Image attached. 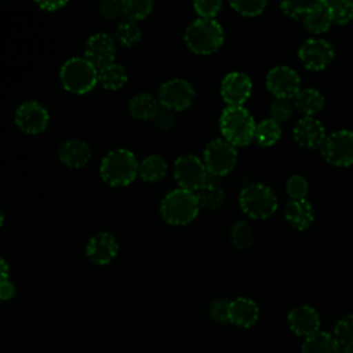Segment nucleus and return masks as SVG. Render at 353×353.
<instances>
[{"label":"nucleus","mask_w":353,"mask_h":353,"mask_svg":"<svg viewBox=\"0 0 353 353\" xmlns=\"http://www.w3.org/2000/svg\"><path fill=\"white\" fill-rule=\"evenodd\" d=\"M138 160L135 154L124 148L110 150L101 161L99 174L103 182L121 188L130 185L138 176Z\"/></svg>","instance_id":"nucleus-1"},{"label":"nucleus","mask_w":353,"mask_h":353,"mask_svg":"<svg viewBox=\"0 0 353 353\" xmlns=\"http://www.w3.org/2000/svg\"><path fill=\"white\" fill-rule=\"evenodd\" d=\"M188 48L199 55H210L219 50L225 40V32L215 19L199 18L188 25L183 33Z\"/></svg>","instance_id":"nucleus-2"},{"label":"nucleus","mask_w":353,"mask_h":353,"mask_svg":"<svg viewBox=\"0 0 353 353\" xmlns=\"http://www.w3.org/2000/svg\"><path fill=\"white\" fill-rule=\"evenodd\" d=\"M255 120L243 106H226L219 117L223 139L233 146H247L254 141Z\"/></svg>","instance_id":"nucleus-3"},{"label":"nucleus","mask_w":353,"mask_h":353,"mask_svg":"<svg viewBox=\"0 0 353 353\" xmlns=\"http://www.w3.org/2000/svg\"><path fill=\"white\" fill-rule=\"evenodd\" d=\"M200 205L194 192L178 188L168 192L160 204L163 219L174 226L190 223L199 214Z\"/></svg>","instance_id":"nucleus-4"},{"label":"nucleus","mask_w":353,"mask_h":353,"mask_svg":"<svg viewBox=\"0 0 353 353\" xmlns=\"http://www.w3.org/2000/svg\"><path fill=\"white\" fill-rule=\"evenodd\" d=\"M59 79L66 91L87 94L98 83V69L84 57H73L61 66Z\"/></svg>","instance_id":"nucleus-5"},{"label":"nucleus","mask_w":353,"mask_h":353,"mask_svg":"<svg viewBox=\"0 0 353 353\" xmlns=\"http://www.w3.org/2000/svg\"><path fill=\"white\" fill-rule=\"evenodd\" d=\"M241 211L252 219H266L277 210V197L263 183H250L239 194Z\"/></svg>","instance_id":"nucleus-6"},{"label":"nucleus","mask_w":353,"mask_h":353,"mask_svg":"<svg viewBox=\"0 0 353 353\" xmlns=\"http://www.w3.org/2000/svg\"><path fill=\"white\" fill-rule=\"evenodd\" d=\"M237 150L223 138L210 141L203 152V163L212 176H223L229 174L237 164Z\"/></svg>","instance_id":"nucleus-7"},{"label":"nucleus","mask_w":353,"mask_h":353,"mask_svg":"<svg viewBox=\"0 0 353 353\" xmlns=\"http://www.w3.org/2000/svg\"><path fill=\"white\" fill-rule=\"evenodd\" d=\"M327 163L336 167L353 164V131L339 130L327 135L320 148Z\"/></svg>","instance_id":"nucleus-8"},{"label":"nucleus","mask_w":353,"mask_h":353,"mask_svg":"<svg viewBox=\"0 0 353 353\" xmlns=\"http://www.w3.org/2000/svg\"><path fill=\"white\" fill-rule=\"evenodd\" d=\"M208 171L197 156L183 154L175 160L174 176L179 188L196 192L208 179Z\"/></svg>","instance_id":"nucleus-9"},{"label":"nucleus","mask_w":353,"mask_h":353,"mask_svg":"<svg viewBox=\"0 0 353 353\" xmlns=\"http://www.w3.org/2000/svg\"><path fill=\"white\" fill-rule=\"evenodd\" d=\"M159 103L174 110L188 109L194 99V88L188 80L171 79L164 81L157 91Z\"/></svg>","instance_id":"nucleus-10"},{"label":"nucleus","mask_w":353,"mask_h":353,"mask_svg":"<svg viewBox=\"0 0 353 353\" xmlns=\"http://www.w3.org/2000/svg\"><path fill=\"white\" fill-rule=\"evenodd\" d=\"M301 63L309 70H324L335 57L334 47L324 39H307L298 50Z\"/></svg>","instance_id":"nucleus-11"},{"label":"nucleus","mask_w":353,"mask_h":353,"mask_svg":"<svg viewBox=\"0 0 353 353\" xmlns=\"http://www.w3.org/2000/svg\"><path fill=\"white\" fill-rule=\"evenodd\" d=\"M17 127L29 135L43 132L50 121L47 109L37 101H28L18 106L14 114Z\"/></svg>","instance_id":"nucleus-12"},{"label":"nucleus","mask_w":353,"mask_h":353,"mask_svg":"<svg viewBox=\"0 0 353 353\" xmlns=\"http://www.w3.org/2000/svg\"><path fill=\"white\" fill-rule=\"evenodd\" d=\"M266 87L276 98H294L301 90V77L290 66H274L266 74Z\"/></svg>","instance_id":"nucleus-13"},{"label":"nucleus","mask_w":353,"mask_h":353,"mask_svg":"<svg viewBox=\"0 0 353 353\" xmlns=\"http://www.w3.org/2000/svg\"><path fill=\"white\" fill-rule=\"evenodd\" d=\"M251 92L252 81L243 72H230L221 83V97L228 106H243Z\"/></svg>","instance_id":"nucleus-14"},{"label":"nucleus","mask_w":353,"mask_h":353,"mask_svg":"<svg viewBox=\"0 0 353 353\" xmlns=\"http://www.w3.org/2000/svg\"><path fill=\"white\" fill-rule=\"evenodd\" d=\"M84 58L90 61L97 69H101L116 58L114 39L106 33H95L88 37L84 50Z\"/></svg>","instance_id":"nucleus-15"},{"label":"nucleus","mask_w":353,"mask_h":353,"mask_svg":"<svg viewBox=\"0 0 353 353\" xmlns=\"http://www.w3.org/2000/svg\"><path fill=\"white\" fill-rule=\"evenodd\" d=\"M325 138L327 134L323 123L313 116H303L294 127V139L303 149H319L324 143Z\"/></svg>","instance_id":"nucleus-16"},{"label":"nucleus","mask_w":353,"mask_h":353,"mask_svg":"<svg viewBox=\"0 0 353 353\" xmlns=\"http://www.w3.org/2000/svg\"><path fill=\"white\" fill-rule=\"evenodd\" d=\"M287 323L290 330L298 335V336H310L320 331V314L319 312L309 305H301L294 307L288 316H287Z\"/></svg>","instance_id":"nucleus-17"},{"label":"nucleus","mask_w":353,"mask_h":353,"mask_svg":"<svg viewBox=\"0 0 353 353\" xmlns=\"http://www.w3.org/2000/svg\"><path fill=\"white\" fill-rule=\"evenodd\" d=\"M87 256L97 265H108L119 252V243L116 237L108 232H99L94 234L85 248Z\"/></svg>","instance_id":"nucleus-18"},{"label":"nucleus","mask_w":353,"mask_h":353,"mask_svg":"<svg viewBox=\"0 0 353 353\" xmlns=\"http://www.w3.org/2000/svg\"><path fill=\"white\" fill-rule=\"evenodd\" d=\"M58 159L69 168H81L90 161L91 149L81 139H69L59 146Z\"/></svg>","instance_id":"nucleus-19"},{"label":"nucleus","mask_w":353,"mask_h":353,"mask_svg":"<svg viewBox=\"0 0 353 353\" xmlns=\"http://www.w3.org/2000/svg\"><path fill=\"white\" fill-rule=\"evenodd\" d=\"M284 218L295 230H306L314 221V210L306 199L290 200L284 207Z\"/></svg>","instance_id":"nucleus-20"},{"label":"nucleus","mask_w":353,"mask_h":353,"mask_svg":"<svg viewBox=\"0 0 353 353\" xmlns=\"http://www.w3.org/2000/svg\"><path fill=\"white\" fill-rule=\"evenodd\" d=\"M258 317H259V307L252 299L240 296L230 302L229 323H233L237 327L248 328L256 323Z\"/></svg>","instance_id":"nucleus-21"},{"label":"nucleus","mask_w":353,"mask_h":353,"mask_svg":"<svg viewBox=\"0 0 353 353\" xmlns=\"http://www.w3.org/2000/svg\"><path fill=\"white\" fill-rule=\"evenodd\" d=\"M331 23H332V19H331L327 3L314 1V4L309 8V11L303 17L305 28L314 34L325 33L331 28Z\"/></svg>","instance_id":"nucleus-22"},{"label":"nucleus","mask_w":353,"mask_h":353,"mask_svg":"<svg viewBox=\"0 0 353 353\" xmlns=\"http://www.w3.org/2000/svg\"><path fill=\"white\" fill-rule=\"evenodd\" d=\"M324 95L316 88H303L294 97V106L305 116H314L323 110Z\"/></svg>","instance_id":"nucleus-23"},{"label":"nucleus","mask_w":353,"mask_h":353,"mask_svg":"<svg viewBox=\"0 0 353 353\" xmlns=\"http://www.w3.org/2000/svg\"><path fill=\"white\" fill-rule=\"evenodd\" d=\"M341 345L334 335L324 331L305 338L302 343V353H339Z\"/></svg>","instance_id":"nucleus-24"},{"label":"nucleus","mask_w":353,"mask_h":353,"mask_svg":"<svg viewBox=\"0 0 353 353\" xmlns=\"http://www.w3.org/2000/svg\"><path fill=\"white\" fill-rule=\"evenodd\" d=\"M159 106L157 98L148 92H141L130 99L128 112L137 120H152Z\"/></svg>","instance_id":"nucleus-25"},{"label":"nucleus","mask_w":353,"mask_h":353,"mask_svg":"<svg viewBox=\"0 0 353 353\" xmlns=\"http://www.w3.org/2000/svg\"><path fill=\"white\" fill-rule=\"evenodd\" d=\"M168 171L167 161L159 154H150L139 161L138 176L145 182H157L165 176Z\"/></svg>","instance_id":"nucleus-26"},{"label":"nucleus","mask_w":353,"mask_h":353,"mask_svg":"<svg viewBox=\"0 0 353 353\" xmlns=\"http://www.w3.org/2000/svg\"><path fill=\"white\" fill-rule=\"evenodd\" d=\"M194 194L200 208H205V210H216L222 207L225 201V193L222 188L216 182L210 181V178L203 186H200L194 192Z\"/></svg>","instance_id":"nucleus-27"},{"label":"nucleus","mask_w":353,"mask_h":353,"mask_svg":"<svg viewBox=\"0 0 353 353\" xmlns=\"http://www.w3.org/2000/svg\"><path fill=\"white\" fill-rule=\"evenodd\" d=\"M128 80L127 70L123 65L112 62L98 69V83L106 90H120Z\"/></svg>","instance_id":"nucleus-28"},{"label":"nucleus","mask_w":353,"mask_h":353,"mask_svg":"<svg viewBox=\"0 0 353 353\" xmlns=\"http://www.w3.org/2000/svg\"><path fill=\"white\" fill-rule=\"evenodd\" d=\"M281 138V127L277 121L266 119L255 125L254 141L263 148L274 145Z\"/></svg>","instance_id":"nucleus-29"},{"label":"nucleus","mask_w":353,"mask_h":353,"mask_svg":"<svg viewBox=\"0 0 353 353\" xmlns=\"http://www.w3.org/2000/svg\"><path fill=\"white\" fill-rule=\"evenodd\" d=\"M114 39L120 46H123L125 48H131V47H135L141 41L142 32H141L139 25L135 21L127 19L124 22H120L116 26Z\"/></svg>","instance_id":"nucleus-30"},{"label":"nucleus","mask_w":353,"mask_h":353,"mask_svg":"<svg viewBox=\"0 0 353 353\" xmlns=\"http://www.w3.org/2000/svg\"><path fill=\"white\" fill-rule=\"evenodd\" d=\"M232 244L237 250H245L254 243V230L247 221H237L230 229Z\"/></svg>","instance_id":"nucleus-31"},{"label":"nucleus","mask_w":353,"mask_h":353,"mask_svg":"<svg viewBox=\"0 0 353 353\" xmlns=\"http://www.w3.org/2000/svg\"><path fill=\"white\" fill-rule=\"evenodd\" d=\"M327 6L332 22L345 25L353 19V0H330Z\"/></svg>","instance_id":"nucleus-32"},{"label":"nucleus","mask_w":353,"mask_h":353,"mask_svg":"<svg viewBox=\"0 0 353 353\" xmlns=\"http://www.w3.org/2000/svg\"><path fill=\"white\" fill-rule=\"evenodd\" d=\"M124 7V15L131 21H141L146 18L152 10L154 0H121Z\"/></svg>","instance_id":"nucleus-33"},{"label":"nucleus","mask_w":353,"mask_h":353,"mask_svg":"<svg viewBox=\"0 0 353 353\" xmlns=\"http://www.w3.org/2000/svg\"><path fill=\"white\" fill-rule=\"evenodd\" d=\"M229 4L243 17H258L266 8L268 0H229Z\"/></svg>","instance_id":"nucleus-34"},{"label":"nucleus","mask_w":353,"mask_h":353,"mask_svg":"<svg viewBox=\"0 0 353 353\" xmlns=\"http://www.w3.org/2000/svg\"><path fill=\"white\" fill-rule=\"evenodd\" d=\"M313 4L314 0H280L281 11L292 19L303 18Z\"/></svg>","instance_id":"nucleus-35"},{"label":"nucleus","mask_w":353,"mask_h":353,"mask_svg":"<svg viewBox=\"0 0 353 353\" xmlns=\"http://www.w3.org/2000/svg\"><path fill=\"white\" fill-rule=\"evenodd\" d=\"M294 113V103L287 98H276L269 108L270 119L277 121L279 124L287 121Z\"/></svg>","instance_id":"nucleus-36"},{"label":"nucleus","mask_w":353,"mask_h":353,"mask_svg":"<svg viewBox=\"0 0 353 353\" xmlns=\"http://www.w3.org/2000/svg\"><path fill=\"white\" fill-rule=\"evenodd\" d=\"M334 336L341 346L353 343V314H346L338 320L334 328Z\"/></svg>","instance_id":"nucleus-37"},{"label":"nucleus","mask_w":353,"mask_h":353,"mask_svg":"<svg viewBox=\"0 0 353 353\" xmlns=\"http://www.w3.org/2000/svg\"><path fill=\"white\" fill-rule=\"evenodd\" d=\"M285 192L291 200L305 199L309 192L307 181L302 175H292L285 183Z\"/></svg>","instance_id":"nucleus-38"},{"label":"nucleus","mask_w":353,"mask_h":353,"mask_svg":"<svg viewBox=\"0 0 353 353\" xmlns=\"http://www.w3.org/2000/svg\"><path fill=\"white\" fill-rule=\"evenodd\" d=\"M193 8L200 18L214 19L222 8V0H193Z\"/></svg>","instance_id":"nucleus-39"},{"label":"nucleus","mask_w":353,"mask_h":353,"mask_svg":"<svg viewBox=\"0 0 353 353\" xmlns=\"http://www.w3.org/2000/svg\"><path fill=\"white\" fill-rule=\"evenodd\" d=\"M153 125L156 127V130L159 131H168L172 128L174 123H175V112L160 105L159 109L156 110L154 116L152 117Z\"/></svg>","instance_id":"nucleus-40"},{"label":"nucleus","mask_w":353,"mask_h":353,"mask_svg":"<svg viewBox=\"0 0 353 353\" xmlns=\"http://www.w3.org/2000/svg\"><path fill=\"white\" fill-rule=\"evenodd\" d=\"M230 302L226 299H216L210 305V316L215 323H229Z\"/></svg>","instance_id":"nucleus-41"},{"label":"nucleus","mask_w":353,"mask_h":353,"mask_svg":"<svg viewBox=\"0 0 353 353\" xmlns=\"http://www.w3.org/2000/svg\"><path fill=\"white\" fill-rule=\"evenodd\" d=\"M99 14L106 19H116L124 15L121 0H102L99 3Z\"/></svg>","instance_id":"nucleus-42"},{"label":"nucleus","mask_w":353,"mask_h":353,"mask_svg":"<svg viewBox=\"0 0 353 353\" xmlns=\"http://www.w3.org/2000/svg\"><path fill=\"white\" fill-rule=\"evenodd\" d=\"M15 295V287L10 279L0 280V301H8Z\"/></svg>","instance_id":"nucleus-43"},{"label":"nucleus","mask_w":353,"mask_h":353,"mask_svg":"<svg viewBox=\"0 0 353 353\" xmlns=\"http://www.w3.org/2000/svg\"><path fill=\"white\" fill-rule=\"evenodd\" d=\"M36 4L46 11H57L59 8H62L63 6H66V3L69 0H34Z\"/></svg>","instance_id":"nucleus-44"},{"label":"nucleus","mask_w":353,"mask_h":353,"mask_svg":"<svg viewBox=\"0 0 353 353\" xmlns=\"http://www.w3.org/2000/svg\"><path fill=\"white\" fill-rule=\"evenodd\" d=\"M8 276H10V266L3 258H0V280H6L8 279Z\"/></svg>","instance_id":"nucleus-45"},{"label":"nucleus","mask_w":353,"mask_h":353,"mask_svg":"<svg viewBox=\"0 0 353 353\" xmlns=\"http://www.w3.org/2000/svg\"><path fill=\"white\" fill-rule=\"evenodd\" d=\"M339 353H353V343L341 346V347H339Z\"/></svg>","instance_id":"nucleus-46"},{"label":"nucleus","mask_w":353,"mask_h":353,"mask_svg":"<svg viewBox=\"0 0 353 353\" xmlns=\"http://www.w3.org/2000/svg\"><path fill=\"white\" fill-rule=\"evenodd\" d=\"M3 222H4V212H3V210L0 208V228H1Z\"/></svg>","instance_id":"nucleus-47"},{"label":"nucleus","mask_w":353,"mask_h":353,"mask_svg":"<svg viewBox=\"0 0 353 353\" xmlns=\"http://www.w3.org/2000/svg\"><path fill=\"white\" fill-rule=\"evenodd\" d=\"M314 1H320V3H328L330 0H314Z\"/></svg>","instance_id":"nucleus-48"},{"label":"nucleus","mask_w":353,"mask_h":353,"mask_svg":"<svg viewBox=\"0 0 353 353\" xmlns=\"http://www.w3.org/2000/svg\"><path fill=\"white\" fill-rule=\"evenodd\" d=\"M0 302H1V301H0Z\"/></svg>","instance_id":"nucleus-49"}]
</instances>
